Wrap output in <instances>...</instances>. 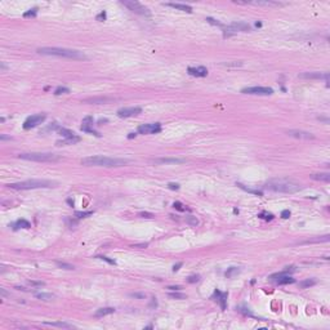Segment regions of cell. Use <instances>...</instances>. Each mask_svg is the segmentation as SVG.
Returning <instances> with one entry per match:
<instances>
[{
    "instance_id": "1",
    "label": "cell",
    "mask_w": 330,
    "mask_h": 330,
    "mask_svg": "<svg viewBox=\"0 0 330 330\" xmlns=\"http://www.w3.org/2000/svg\"><path fill=\"white\" fill-rule=\"evenodd\" d=\"M38 53L43 56H54V57H63L70 59H86L83 52L76 49H67V48H57V46H43L38 48Z\"/></svg>"
},
{
    "instance_id": "2",
    "label": "cell",
    "mask_w": 330,
    "mask_h": 330,
    "mask_svg": "<svg viewBox=\"0 0 330 330\" xmlns=\"http://www.w3.org/2000/svg\"><path fill=\"white\" fill-rule=\"evenodd\" d=\"M129 163L126 159L119 157H109V156H88L82 159V164L85 166H105V168H113V166H124Z\"/></svg>"
},
{
    "instance_id": "3",
    "label": "cell",
    "mask_w": 330,
    "mask_h": 330,
    "mask_svg": "<svg viewBox=\"0 0 330 330\" xmlns=\"http://www.w3.org/2000/svg\"><path fill=\"white\" fill-rule=\"evenodd\" d=\"M264 188L270 191L275 192H285V193H294L302 190V186L298 182H294L292 179H285V178H280V179H272L268 181L264 185Z\"/></svg>"
},
{
    "instance_id": "4",
    "label": "cell",
    "mask_w": 330,
    "mask_h": 330,
    "mask_svg": "<svg viewBox=\"0 0 330 330\" xmlns=\"http://www.w3.org/2000/svg\"><path fill=\"white\" fill-rule=\"evenodd\" d=\"M57 182L48 181V179H30V181H22L17 183L8 185L9 188L13 190H35V188H50L56 187Z\"/></svg>"
},
{
    "instance_id": "5",
    "label": "cell",
    "mask_w": 330,
    "mask_h": 330,
    "mask_svg": "<svg viewBox=\"0 0 330 330\" xmlns=\"http://www.w3.org/2000/svg\"><path fill=\"white\" fill-rule=\"evenodd\" d=\"M19 159L29 160V161H38V163H53V161L61 160V156L54 153H44V152H30V153H19Z\"/></svg>"
},
{
    "instance_id": "6",
    "label": "cell",
    "mask_w": 330,
    "mask_h": 330,
    "mask_svg": "<svg viewBox=\"0 0 330 330\" xmlns=\"http://www.w3.org/2000/svg\"><path fill=\"white\" fill-rule=\"evenodd\" d=\"M124 6H126L129 10H132L133 13H137V14H141V16H150L151 13L149 10V8H146L145 5H142L138 2H134V0H123V2H120Z\"/></svg>"
},
{
    "instance_id": "7",
    "label": "cell",
    "mask_w": 330,
    "mask_h": 330,
    "mask_svg": "<svg viewBox=\"0 0 330 330\" xmlns=\"http://www.w3.org/2000/svg\"><path fill=\"white\" fill-rule=\"evenodd\" d=\"M241 93L253 94V96H271L273 93V89L268 88V86H248V88L241 89Z\"/></svg>"
},
{
    "instance_id": "8",
    "label": "cell",
    "mask_w": 330,
    "mask_h": 330,
    "mask_svg": "<svg viewBox=\"0 0 330 330\" xmlns=\"http://www.w3.org/2000/svg\"><path fill=\"white\" fill-rule=\"evenodd\" d=\"M46 119V116L44 113H38V115H32L30 117L26 119V121L23 123V129H31V128H35L39 124L44 123V120Z\"/></svg>"
},
{
    "instance_id": "9",
    "label": "cell",
    "mask_w": 330,
    "mask_h": 330,
    "mask_svg": "<svg viewBox=\"0 0 330 330\" xmlns=\"http://www.w3.org/2000/svg\"><path fill=\"white\" fill-rule=\"evenodd\" d=\"M161 132V125L160 123H150V124H142L138 126V133L139 134H155Z\"/></svg>"
},
{
    "instance_id": "10",
    "label": "cell",
    "mask_w": 330,
    "mask_h": 330,
    "mask_svg": "<svg viewBox=\"0 0 330 330\" xmlns=\"http://www.w3.org/2000/svg\"><path fill=\"white\" fill-rule=\"evenodd\" d=\"M272 281H276V284L279 285H286V284H294L295 280L292 277V276L289 275H285L284 272H279V273H275L270 277Z\"/></svg>"
},
{
    "instance_id": "11",
    "label": "cell",
    "mask_w": 330,
    "mask_h": 330,
    "mask_svg": "<svg viewBox=\"0 0 330 330\" xmlns=\"http://www.w3.org/2000/svg\"><path fill=\"white\" fill-rule=\"evenodd\" d=\"M142 109L141 107H123V109L117 110V116L119 117H130V116H136L138 113H141Z\"/></svg>"
},
{
    "instance_id": "12",
    "label": "cell",
    "mask_w": 330,
    "mask_h": 330,
    "mask_svg": "<svg viewBox=\"0 0 330 330\" xmlns=\"http://www.w3.org/2000/svg\"><path fill=\"white\" fill-rule=\"evenodd\" d=\"M290 137H294V138H300V139H313L315 136L312 133L309 132H304V130H298V129H292V130H288L286 132Z\"/></svg>"
},
{
    "instance_id": "13",
    "label": "cell",
    "mask_w": 330,
    "mask_h": 330,
    "mask_svg": "<svg viewBox=\"0 0 330 330\" xmlns=\"http://www.w3.org/2000/svg\"><path fill=\"white\" fill-rule=\"evenodd\" d=\"M300 79H325V82L329 83V74H321V72H304L299 75Z\"/></svg>"
},
{
    "instance_id": "14",
    "label": "cell",
    "mask_w": 330,
    "mask_h": 330,
    "mask_svg": "<svg viewBox=\"0 0 330 330\" xmlns=\"http://www.w3.org/2000/svg\"><path fill=\"white\" fill-rule=\"evenodd\" d=\"M188 74L191 76H196V78H204L208 75V70L205 67L200 66V67H188Z\"/></svg>"
},
{
    "instance_id": "15",
    "label": "cell",
    "mask_w": 330,
    "mask_h": 330,
    "mask_svg": "<svg viewBox=\"0 0 330 330\" xmlns=\"http://www.w3.org/2000/svg\"><path fill=\"white\" fill-rule=\"evenodd\" d=\"M228 27H230L231 30H233L235 32H236V31L248 32V31H250V30H252L250 26H249L248 23H245V22H232L230 26H228Z\"/></svg>"
},
{
    "instance_id": "16",
    "label": "cell",
    "mask_w": 330,
    "mask_h": 330,
    "mask_svg": "<svg viewBox=\"0 0 330 330\" xmlns=\"http://www.w3.org/2000/svg\"><path fill=\"white\" fill-rule=\"evenodd\" d=\"M113 101V98H109V97H96V98H86L84 99L85 103H94V105H105Z\"/></svg>"
},
{
    "instance_id": "17",
    "label": "cell",
    "mask_w": 330,
    "mask_h": 330,
    "mask_svg": "<svg viewBox=\"0 0 330 330\" xmlns=\"http://www.w3.org/2000/svg\"><path fill=\"white\" fill-rule=\"evenodd\" d=\"M166 6H172L174 9H178L182 12H187V13H192V8L187 4H179V3H165Z\"/></svg>"
},
{
    "instance_id": "18",
    "label": "cell",
    "mask_w": 330,
    "mask_h": 330,
    "mask_svg": "<svg viewBox=\"0 0 330 330\" xmlns=\"http://www.w3.org/2000/svg\"><path fill=\"white\" fill-rule=\"evenodd\" d=\"M80 141H82V138L79 136H76L74 138H65L62 141H57V145L58 146H69V145H75V143L80 142Z\"/></svg>"
},
{
    "instance_id": "19",
    "label": "cell",
    "mask_w": 330,
    "mask_h": 330,
    "mask_svg": "<svg viewBox=\"0 0 330 330\" xmlns=\"http://www.w3.org/2000/svg\"><path fill=\"white\" fill-rule=\"evenodd\" d=\"M115 312V308L112 307H106V308H99L97 309L96 312H94V316L96 317H103V316H107V315H111Z\"/></svg>"
},
{
    "instance_id": "20",
    "label": "cell",
    "mask_w": 330,
    "mask_h": 330,
    "mask_svg": "<svg viewBox=\"0 0 330 330\" xmlns=\"http://www.w3.org/2000/svg\"><path fill=\"white\" fill-rule=\"evenodd\" d=\"M155 164H182L185 163V160L182 159H156L153 160Z\"/></svg>"
},
{
    "instance_id": "21",
    "label": "cell",
    "mask_w": 330,
    "mask_h": 330,
    "mask_svg": "<svg viewBox=\"0 0 330 330\" xmlns=\"http://www.w3.org/2000/svg\"><path fill=\"white\" fill-rule=\"evenodd\" d=\"M35 297L40 300H52V299L56 298V295L52 294V293H36Z\"/></svg>"
},
{
    "instance_id": "22",
    "label": "cell",
    "mask_w": 330,
    "mask_h": 330,
    "mask_svg": "<svg viewBox=\"0 0 330 330\" xmlns=\"http://www.w3.org/2000/svg\"><path fill=\"white\" fill-rule=\"evenodd\" d=\"M44 325H49V326H57V328H72L71 324H67V322H63V321H56V322H48L45 321L43 322Z\"/></svg>"
},
{
    "instance_id": "23",
    "label": "cell",
    "mask_w": 330,
    "mask_h": 330,
    "mask_svg": "<svg viewBox=\"0 0 330 330\" xmlns=\"http://www.w3.org/2000/svg\"><path fill=\"white\" fill-rule=\"evenodd\" d=\"M311 178H312V179H316V181H322V182H329V181H330V176H329V173L312 174Z\"/></svg>"
},
{
    "instance_id": "24",
    "label": "cell",
    "mask_w": 330,
    "mask_h": 330,
    "mask_svg": "<svg viewBox=\"0 0 330 330\" xmlns=\"http://www.w3.org/2000/svg\"><path fill=\"white\" fill-rule=\"evenodd\" d=\"M317 284V280H315V279H307V280H303L299 282V286L302 289H306V288H309V286H313Z\"/></svg>"
},
{
    "instance_id": "25",
    "label": "cell",
    "mask_w": 330,
    "mask_h": 330,
    "mask_svg": "<svg viewBox=\"0 0 330 330\" xmlns=\"http://www.w3.org/2000/svg\"><path fill=\"white\" fill-rule=\"evenodd\" d=\"M215 295L218 297L217 299H218V302L221 303V307L225 309V308H226V298H227V294H226V293H221V292L217 290V292H215Z\"/></svg>"
},
{
    "instance_id": "26",
    "label": "cell",
    "mask_w": 330,
    "mask_h": 330,
    "mask_svg": "<svg viewBox=\"0 0 330 330\" xmlns=\"http://www.w3.org/2000/svg\"><path fill=\"white\" fill-rule=\"evenodd\" d=\"M58 133H59L63 138H74V137H76V134L74 133V132H71V130H69V129H65V128H61V129L58 130Z\"/></svg>"
},
{
    "instance_id": "27",
    "label": "cell",
    "mask_w": 330,
    "mask_h": 330,
    "mask_svg": "<svg viewBox=\"0 0 330 330\" xmlns=\"http://www.w3.org/2000/svg\"><path fill=\"white\" fill-rule=\"evenodd\" d=\"M16 227L14 228H30L31 225H30V222L29 221H26V219H19L16 222Z\"/></svg>"
},
{
    "instance_id": "28",
    "label": "cell",
    "mask_w": 330,
    "mask_h": 330,
    "mask_svg": "<svg viewBox=\"0 0 330 330\" xmlns=\"http://www.w3.org/2000/svg\"><path fill=\"white\" fill-rule=\"evenodd\" d=\"M240 188H242V190H245V191H248V192H250V193H254V195H258V196H262V195H263V192L262 191H259V190H252V188H249V187H245L244 185H241V183H236Z\"/></svg>"
},
{
    "instance_id": "29",
    "label": "cell",
    "mask_w": 330,
    "mask_h": 330,
    "mask_svg": "<svg viewBox=\"0 0 330 330\" xmlns=\"http://www.w3.org/2000/svg\"><path fill=\"white\" fill-rule=\"evenodd\" d=\"M239 272H240V270H239V268H237V267H231V268H228V270L226 271V273H225V275H226V277H228V279H231V277H232V276H235V275H237Z\"/></svg>"
},
{
    "instance_id": "30",
    "label": "cell",
    "mask_w": 330,
    "mask_h": 330,
    "mask_svg": "<svg viewBox=\"0 0 330 330\" xmlns=\"http://www.w3.org/2000/svg\"><path fill=\"white\" fill-rule=\"evenodd\" d=\"M82 130H84V132H86V133H90V134H93V136L101 137V134H99L98 132H96L94 129H92L90 125H82Z\"/></svg>"
},
{
    "instance_id": "31",
    "label": "cell",
    "mask_w": 330,
    "mask_h": 330,
    "mask_svg": "<svg viewBox=\"0 0 330 330\" xmlns=\"http://www.w3.org/2000/svg\"><path fill=\"white\" fill-rule=\"evenodd\" d=\"M67 93H70V89L66 88V86H58V88L54 90L56 96H59V94H67Z\"/></svg>"
},
{
    "instance_id": "32",
    "label": "cell",
    "mask_w": 330,
    "mask_h": 330,
    "mask_svg": "<svg viewBox=\"0 0 330 330\" xmlns=\"http://www.w3.org/2000/svg\"><path fill=\"white\" fill-rule=\"evenodd\" d=\"M186 222L188 225H190L191 227H196L199 225V221L196 219V217H187L186 218Z\"/></svg>"
},
{
    "instance_id": "33",
    "label": "cell",
    "mask_w": 330,
    "mask_h": 330,
    "mask_svg": "<svg viewBox=\"0 0 330 330\" xmlns=\"http://www.w3.org/2000/svg\"><path fill=\"white\" fill-rule=\"evenodd\" d=\"M56 264L58 266V267H61V268H65V270H74V266H71V264H69V263H65V262H56Z\"/></svg>"
},
{
    "instance_id": "34",
    "label": "cell",
    "mask_w": 330,
    "mask_h": 330,
    "mask_svg": "<svg viewBox=\"0 0 330 330\" xmlns=\"http://www.w3.org/2000/svg\"><path fill=\"white\" fill-rule=\"evenodd\" d=\"M92 214H93V212H76L75 217L76 218H85V217H89Z\"/></svg>"
},
{
    "instance_id": "35",
    "label": "cell",
    "mask_w": 330,
    "mask_h": 330,
    "mask_svg": "<svg viewBox=\"0 0 330 330\" xmlns=\"http://www.w3.org/2000/svg\"><path fill=\"white\" fill-rule=\"evenodd\" d=\"M223 66H227V67H237V66H241L242 62L241 61H232V62H226V63H222Z\"/></svg>"
},
{
    "instance_id": "36",
    "label": "cell",
    "mask_w": 330,
    "mask_h": 330,
    "mask_svg": "<svg viewBox=\"0 0 330 330\" xmlns=\"http://www.w3.org/2000/svg\"><path fill=\"white\" fill-rule=\"evenodd\" d=\"M36 13H38V8H34V9H30L29 12L23 13V17L25 18H27V17H35Z\"/></svg>"
},
{
    "instance_id": "37",
    "label": "cell",
    "mask_w": 330,
    "mask_h": 330,
    "mask_svg": "<svg viewBox=\"0 0 330 330\" xmlns=\"http://www.w3.org/2000/svg\"><path fill=\"white\" fill-rule=\"evenodd\" d=\"M169 297H170V298H176V299H185V298H186V295H185V294H181V293H178V292H176V293H169Z\"/></svg>"
},
{
    "instance_id": "38",
    "label": "cell",
    "mask_w": 330,
    "mask_h": 330,
    "mask_svg": "<svg viewBox=\"0 0 330 330\" xmlns=\"http://www.w3.org/2000/svg\"><path fill=\"white\" fill-rule=\"evenodd\" d=\"M173 206H174V208H176V209H177V210H179V212H185V210H186V208H185V205H183V204H181V203H179V201H176V203H174V204H173Z\"/></svg>"
},
{
    "instance_id": "39",
    "label": "cell",
    "mask_w": 330,
    "mask_h": 330,
    "mask_svg": "<svg viewBox=\"0 0 330 330\" xmlns=\"http://www.w3.org/2000/svg\"><path fill=\"white\" fill-rule=\"evenodd\" d=\"M97 258H98V259H102V260L107 262V263H110V264H113V266L116 264V262L113 260V259H110V258H107V257H103V255H99V257H97Z\"/></svg>"
},
{
    "instance_id": "40",
    "label": "cell",
    "mask_w": 330,
    "mask_h": 330,
    "mask_svg": "<svg viewBox=\"0 0 330 330\" xmlns=\"http://www.w3.org/2000/svg\"><path fill=\"white\" fill-rule=\"evenodd\" d=\"M83 125H93V117L92 116H86L83 119Z\"/></svg>"
},
{
    "instance_id": "41",
    "label": "cell",
    "mask_w": 330,
    "mask_h": 330,
    "mask_svg": "<svg viewBox=\"0 0 330 330\" xmlns=\"http://www.w3.org/2000/svg\"><path fill=\"white\" fill-rule=\"evenodd\" d=\"M258 217H260V218H264V219H268V221H271L272 218H273V215L272 214H270V213H260Z\"/></svg>"
},
{
    "instance_id": "42",
    "label": "cell",
    "mask_w": 330,
    "mask_h": 330,
    "mask_svg": "<svg viewBox=\"0 0 330 330\" xmlns=\"http://www.w3.org/2000/svg\"><path fill=\"white\" fill-rule=\"evenodd\" d=\"M200 280V276L199 275H192V276H190V277H188V282H197Z\"/></svg>"
},
{
    "instance_id": "43",
    "label": "cell",
    "mask_w": 330,
    "mask_h": 330,
    "mask_svg": "<svg viewBox=\"0 0 330 330\" xmlns=\"http://www.w3.org/2000/svg\"><path fill=\"white\" fill-rule=\"evenodd\" d=\"M206 21L209 22V23H212V25H215V26H221V27H222V26H223V25H222L221 22L215 21V19H213V18H210V17H208V18H206Z\"/></svg>"
},
{
    "instance_id": "44",
    "label": "cell",
    "mask_w": 330,
    "mask_h": 330,
    "mask_svg": "<svg viewBox=\"0 0 330 330\" xmlns=\"http://www.w3.org/2000/svg\"><path fill=\"white\" fill-rule=\"evenodd\" d=\"M30 285H34V286H44L45 284L43 281H29Z\"/></svg>"
},
{
    "instance_id": "45",
    "label": "cell",
    "mask_w": 330,
    "mask_h": 330,
    "mask_svg": "<svg viewBox=\"0 0 330 330\" xmlns=\"http://www.w3.org/2000/svg\"><path fill=\"white\" fill-rule=\"evenodd\" d=\"M281 217L284 218V219H288L289 217H290V210H282V213H281Z\"/></svg>"
},
{
    "instance_id": "46",
    "label": "cell",
    "mask_w": 330,
    "mask_h": 330,
    "mask_svg": "<svg viewBox=\"0 0 330 330\" xmlns=\"http://www.w3.org/2000/svg\"><path fill=\"white\" fill-rule=\"evenodd\" d=\"M168 187H169L170 190H179V185L178 183H169Z\"/></svg>"
},
{
    "instance_id": "47",
    "label": "cell",
    "mask_w": 330,
    "mask_h": 330,
    "mask_svg": "<svg viewBox=\"0 0 330 330\" xmlns=\"http://www.w3.org/2000/svg\"><path fill=\"white\" fill-rule=\"evenodd\" d=\"M139 215L143 218H152L153 217V214H151V213H139Z\"/></svg>"
},
{
    "instance_id": "48",
    "label": "cell",
    "mask_w": 330,
    "mask_h": 330,
    "mask_svg": "<svg viewBox=\"0 0 330 330\" xmlns=\"http://www.w3.org/2000/svg\"><path fill=\"white\" fill-rule=\"evenodd\" d=\"M168 289H169V290H173V292H178V290H181V289H182V286H179V285H177V286H168Z\"/></svg>"
},
{
    "instance_id": "49",
    "label": "cell",
    "mask_w": 330,
    "mask_h": 330,
    "mask_svg": "<svg viewBox=\"0 0 330 330\" xmlns=\"http://www.w3.org/2000/svg\"><path fill=\"white\" fill-rule=\"evenodd\" d=\"M105 18H106V12H101L97 16V19H98V21H101V19H105Z\"/></svg>"
},
{
    "instance_id": "50",
    "label": "cell",
    "mask_w": 330,
    "mask_h": 330,
    "mask_svg": "<svg viewBox=\"0 0 330 330\" xmlns=\"http://www.w3.org/2000/svg\"><path fill=\"white\" fill-rule=\"evenodd\" d=\"M132 297H136V298H145V294H132Z\"/></svg>"
},
{
    "instance_id": "51",
    "label": "cell",
    "mask_w": 330,
    "mask_h": 330,
    "mask_svg": "<svg viewBox=\"0 0 330 330\" xmlns=\"http://www.w3.org/2000/svg\"><path fill=\"white\" fill-rule=\"evenodd\" d=\"M181 266H182V263H178V264H176V266H174V267H173V271H174V272H176V271H178V270H179V267H181Z\"/></svg>"
},
{
    "instance_id": "52",
    "label": "cell",
    "mask_w": 330,
    "mask_h": 330,
    "mask_svg": "<svg viewBox=\"0 0 330 330\" xmlns=\"http://www.w3.org/2000/svg\"><path fill=\"white\" fill-rule=\"evenodd\" d=\"M0 292H2V295H3V297H6V295H8V293L5 292V289H0Z\"/></svg>"
},
{
    "instance_id": "53",
    "label": "cell",
    "mask_w": 330,
    "mask_h": 330,
    "mask_svg": "<svg viewBox=\"0 0 330 330\" xmlns=\"http://www.w3.org/2000/svg\"><path fill=\"white\" fill-rule=\"evenodd\" d=\"M133 137H136V133H129V136H128V138H133Z\"/></svg>"
},
{
    "instance_id": "54",
    "label": "cell",
    "mask_w": 330,
    "mask_h": 330,
    "mask_svg": "<svg viewBox=\"0 0 330 330\" xmlns=\"http://www.w3.org/2000/svg\"><path fill=\"white\" fill-rule=\"evenodd\" d=\"M5 69H6V66L4 63H2V70H5Z\"/></svg>"
}]
</instances>
